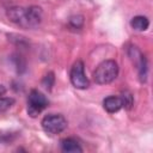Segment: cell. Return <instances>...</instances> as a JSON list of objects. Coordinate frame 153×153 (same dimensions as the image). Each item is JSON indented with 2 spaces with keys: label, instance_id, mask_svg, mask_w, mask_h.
<instances>
[{
  "label": "cell",
  "instance_id": "cell-7",
  "mask_svg": "<svg viewBox=\"0 0 153 153\" xmlns=\"http://www.w3.org/2000/svg\"><path fill=\"white\" fill-rule=\"evenodd\" d=\"M61 149L63 152H67V153H81L82 152L80 143L72 137H67V139L61 140Z\"/></svg>",
  "mask_w": 153,
  "mask_h": 153
},
{
  "label": "cell",
  "instance_id": "cell-2",
  "mask_svg": "<svg viewBox=\"0 0 153 153\" xmlns=\"http://www.w3.org/2000/svg\"><path fill=\"white\" fill-rule=\"evenodd\" d=\"M118 75V65L114 60H105L98 65L93 73V79L99 85L112 82Z\"/></svg>",
  "mask_w": 153,
  "mask_h": 153
},
{
  "label": "cell",
  "instance_id": "cell-3",
  "mask_svg": "<svg viewBox=\"0 0 153 153\" xmlns=\"http://www.w3.org/2000/svg\"><path fill=\"white\" fill-rule=\"evenodd\" d=\"M41 124L45 133L56 135L67 128V120L61 114H49L43 117Z\"/></svg>",
  "mask_w": 153,
  "mask_h": 153
},
{
  "label": "cell",
  "instance_id": "cell-10",
  "mask_svg": "<svg viewBox=\"0 0 153 153\" xmlns=\"http://www.w3.org/2000/svg\"><path fill=\"white\" fill-rule=\"evenodd\" d=\"M120 98L122 100V105L126 109H130L131 108V105H133V96H131L130 92H128V91L122 92V96Z\"/></svg>",
  "mask_w": 153,
  "mask_h": 153
},
{
  "label": "cell",
  "instance_id": "cell-13",
  "mask_svg": "<svg viewBox=\"0 0 153 153\" xmlns=\"http://www.w3.org/2000/svg\"><path fill=\"white\" fill-rule=\"evenodd\" d=\"M5 93H6V88H5V86H4V85H1V84H0V97H2Z\"/></svg>",
  "mask_w": 153,
  "mask_h": 153
},
{
  "label": "cell",
  "instance_id": "cell-8",
  "mask_svg": "<svg viewBox=\"0 0 153 153\" xmlns=\"http://www.w3.org/2000/svg\"><path fill=\"white\" fill-rule=\"evenodd\" d=\"M130 25L136 31H145L149 26V20L143 16H136V17H134L131 19Z\"/></svg>",
  "mask_w": 153,
  "mask_h": 153
},
{
  "label": "cell",
  "instance_id": "cell-4",
  "mask_svg": "<svg viewBox=\"0 0 153 153\" xmlns=\"http://www.w3.org/2000/svg\"><path fill=\"white\" fill-rule=\"evenodd\" d=\"M47 106H48L47 97L38 90H31L27 97V114L31 117H36Z\"/></svg>",
  "mask_w": 153,
  "mask_h": 153
},
{
  "label": "cell",
  "instance_id": "cell-9",
  "mask_svg": "<svg viewBox=\"0 0 153 153\" xmlns=\"http://www.w3.org/2000/svg\"><path fill=\"white\" fill-rule=\"evenodd\" d=\"M14 104V99L10 97H0V114L7 111Z\"/></svg>",
  "mask_w": 153,
  "mask_h": 153
},
{
  "label": "cell",
  "instance_id": "cell-6",
  "mask_svg": "<svg viewBox=\"0 0 153 153\" xmlns=\"http://www.w3.org/2000/svg\"><path fill=\"white\" fill-rule=\"evenodd\" d=\"M103 106L104 109L109 112V114H115L118 110H121L123 108L122 105V100L120 97L116 96H109L103 100Z\"/></svg>",
  "mask_w": 153,
  "mask_h": 153
},
{
  "label": "cell",
  "instance_id": "cell-11",
  "mask_svg": "<svg viewBox=\"0 0 153 153\" xmlns=\"http://www.w3.org/2000/svg\"><path fill=\"white\" fill-rule=\"evenodd\" d=\"M69 25L73 29H80L84 25V18L81 16H74L69 19Z\"/></svg>",
  "mask_w": 153,
  "mask_h": 153
},
{
  "label": "cell",
  "instance_id": "cell-1",
  "mask_svg": "<svg viewBox=\"0 0 153 153\" xmlns=\"http://www.w3.org/2000/svg\"><path fill=\"white\" fill-rule=\"evenodd\" d=\"M6 14L12 23L24 29H35L43 19V11L38 6H30L26 8L19 6L10 7Z\"/></svg>",
  "mask_w": 153,
  "mask_h": 153
},
{
  "label": "cell",
  "instance_id": "cell-12",
  "mask_svg": "<svg viewBox=\"0 0 153 153\" xmlns=\"http://www.w3.org/2000/svg\"><path fill=\"white\" fill-rule=\"evenodd\" d=\"M54 80H55V78H54V74L51 73V72H49L44 78H43V80H42V84H43V86L45 87V88H48V90H50L51 88V86L54 85Z\"/></svg>",
  "mask_w": 153,
  "mask_h": 153
},
{
  "label": "cell",
  "instance_id": "cell-5",
  "mask_svg": "<svg viewBox=\"0 0 153 153\" xmlns=\"http://www.w3.org/2000/svg\"><path fill=\"white\" fill-rule=\"evenodd\" d=\"M69 79L72 85L78 90H86L90 86V81L85 74V67L82 61L78 60L73 63L69 73Z\"/></svg>",
  "mask_w": 153,
  "mask_h": 153
}]
</instances>
